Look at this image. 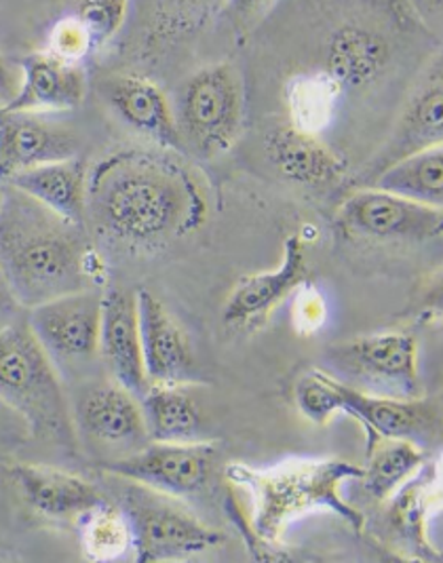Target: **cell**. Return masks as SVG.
<instances>
[{"mask_svg":"<svg viewBox=\"0 0 443 563\" xmlns=\"http://www.w3.org/2000/svg\"><path fill=\"white\" fill-rule=\"evenodd\" d=\"M163 151H121L87 176L85 218L110 245L155 252L208 218V199L197 176Z\"/></svg>","mask_w":443,"mask_h":563,"instance_id":"6da1fadb","label":"cell"},{"mask_svg":"<svg viewBox=\"0 0 443 563\" xmlns=\"http://www.w3.org/2000/svg\"><path fill=\"white\" fill-rule=\"evenodd\" d=\"M0 268L22 308L91 289L100 271L85 224L59 218L11 186L0 207Z\"/></svg>","mask_w":443,"mask_h":563,"instance_id":"7a4b0ae2","label":"cell"},{"mask_svg":"<svg viewBox=\"0 0 443 563\" xmlns=\"http://www.w3.org/2000/svg\"><path fill=\"white\" fill-rule=\"evenodd\" d=\"M224 477L233 486L250 492L254 503L250 530L268 553L281 542L287 526L304 512L321 509L336 512L351 528L364 532V512L351 507L340 492L344 482H359L364 477V466L359 464L325 459L286 462L275 468H252L233 462L224 468Z\"/></svg>","mask_w":443,"mask_h":563,"instance_id":"3957f363","label":"cell"},{"mask_svg":"<svg viewBox=\"0 0 443 563\" xmlns=\"http://www.w3.org/2000/svg\"><path fill=\"white\" fill-rule=\"evenodd\" d=\"M0 401L32 437L75 448V422L57 369L26 321L0 328Z\"/></svg>","mask_w":443,"mask_h":563,"instance_id":"277c9868","label":"cell"},{"mask_svg":"<svg viewBox=\"0 0 443 563\" xmlns=\"http://www.w3.org/2000/svg\"><path fill=\"white\" fill-rule=\"evenodd\" d=\"M117 487L114 505L130 521L137 562H182L224 542V537L188 511L178 496L123 477H117Z\"/></svg>","mask_w":443,"mask_h":563,"instance_id":"5b68a950","label":"cell"},{"mask_svg":"<svg viewBox=\"0 0 443 563\" xmlns=\"http://www.w3.org/2000/svg\"><path fill=\"white\" fill-rule=\"evenodd\" d=\"M243 103V80L231 64H213L188 78L176 110L186 151L201 158L229 153L241 135Z\"/></svg>","mask_w":443,"mask_h":563,"instance_id":"8992f818","label":"cell"},{"mask_svg":"<svg viewBox=\"0 0 443 563\" xmlns=\"http://www.w3.org/2000/svg\"><path fill=\"white\" fill-rule=\"evenodd\" d=\"M346 236L367 241L422 243L442 236L443 211L397 197L376 186H359L336 213Z\"/></svg>","mask_w":443,"mask_h":563,"instance_id":"52a82bcc","label":"cell"},{"mask_svg":"<svg viewBox=\"0 0 443 563\" xmlns=\"http://www.w3.org/2000/svg\"><path fill=\"white\" fill-rule=\"evenodd\" d=\"M215 454L218 448L209 441H148L119 461L106 462L102 471L184 498L208 487Z\"/></svg>","mask_w":443,"mask_h":563,"instance_id":"ba28073f","label":"cell"},{"mask_svg":"<svg viewBox=\"0 0 443 563\" xmlns=\"http://www.w3.org/2000/svg\"><path fill=\"white\" fill-rule=\"evenodd\" d=\"M102 294L80 289L27 308L26 323L53 363L79 365L100 353Z\"/></svg>","mask_w":443,"mask_h":563,"instance_id":"9c48e42d","label":"cell"},{"mask_svg":"<svg viewBox=\"0 0 443 563\" xmlns=\"http://www.w3.org/2000/svg\"><path fill=\"white\" fill-rule=\"evenodd\" d=\"M443 140V78L442 57L438 55L422 80L418 82L412 98L403 108L391 137L385 146L362 167L357 179L369 186L392 163L410 154L442 144Z\"/></svg>","mask_w":443,"mask_h":563,"instance_id":"30bf717a","label":"cell"},{"mask_svg":"<svg viewBox=\"0 0 443 563\" xmlns=\"http://www.w3.org/2000/svg\"><path fill=\"white\" fill-rule=\"evenodd\" d=\"M332 361L365 383L391 386L403 397H420L417 338L403 332L362 335L334 349Z\"/></svg>","mask_w":443,"mask_h":563,"instance_id":"8fae6325","label":"cell"},{"mask_svg":"<svg viewBox=\"0 0 443 563\" xmlns=\"http://www.w3.org/2000/svg\"><path fill=\"white\" fill-rule=\"evenodd\" d=\"M144 372L151 385L188 386L197 383L195 357L180 323L153 291H135Z\"/></svg>","mask_w":443,"mask_h":563,"instance_id":"7c38bea8","label":"cell"},{"mask_svg":"<svg viewBox=\"0 0 443 563\" xmlns=\"http://www.w3.org/2000/svg\"><path fill=\"white\" fill-rule=\"evenodd\" d=\"M7 473L27 509L52 521L80 523L85 515L108 500L100 487L70 471L15 462Z\"/></svg>","mask_w":443,"mask_h":563,"instance_id":"4fadbf2b","label":"cell"},{"mask_svg":"<svg viewBox=\"0 0 443 563\" xmlns=\"http://www.w3.org/2000/svg\"><path fill=\"white\" fill-rule=\"evenodd\" d=\"M309 279L307 247L298 234L284 243V262L270 273L247 275L236 283L224 302L222 319L229 328H254L264 323L291 291Z\"/></svg>","mask_w":443,"mask_h":563,"instance_id":"5bb4252c","label":"cell"},{"mask_svg":"<svg viewBox=\"0 0 443 563\" xmlns=\"http://www.w3.org/2000/svg\"><path fill=\"white\" fill-rule=\"evenodd\" d=\"M342 411L351 413L365 431V452L380 439H410L433 435L442 413L435 401L420 397H378L340 383Z\"/></svg>","mask_w":443,"mask_h":563,"instance_id":"9a60e30c","label":"cell"},{"mask_svg":"<svg viewBox=\"0 0 443 563\" xmlns=\"http://www.w3.org/2000/svg\"><path fill=\"white\" fill-rule=\"evenodd\" d=\"M100 93L128 128L148 137L163 151L186 154L176 112L153 80L137 75H114L102 80Z\"/></svg>","mask_w":443,"mask_h":563,"instance_id":"2e32d148","label":"cell"},{"mask_svg":"<svg viewBox=\"0 0 443 563\" xmlns=\"http://www.w3.org/2000/svg\"><path fill=\"white\" fill-rule=\"evenodd\" d=\"M75 431L108 448H135L148 443L142 406L119 383L87 386L73 408Z\"/></svg>","mask_w":443,"mask_h":563,"instance_id":"e0dca14e","label":"cell"},{"mask_svg":"<svg viewBox=\"0 0 443 563\" xmlns=\"http://www.w3.org/2000/svg\"><path fill=\"white\" fill-rule=\"evenodd\" d=\"M79 154V137L36 112H7L0 108V181L38 165Z\"/></svg>","mask_w":443,"mask_h":563,"instance_id":"ac0fdd59","label":"cell"},{"mask_svg":"<svg viewBox=\"0 0 443 563\" xmlns=\"http://www.w3.org/2000/svg\"><path fill=\"white\" fill-rule=\"evenodd\" d=\"M100 355L114 383L125 386L137 399L151 388L142 358L135 294L117 287L102 294Z\"/></svg>","mask_w":443,"mask_h":563,"instance_id":"d6986e66","label":"cell"},{"mask_svg":"<svg viewBox=\"0 0 443 563\" xmlns=\"http://www.w3.org/2000/svg\"><path fill=\"white\" fill-rule=\"evenodd\" d=\"M264 151L284 178L307 188H328L348 172L344 158L319 135L294 128L289 121L266 129Z\"/></svg>","mask_w":443,"mask_h":563,"instance_id":"ffe728a7","label":"cell"},{"mask_svg":"<svg viewBox=\"0 0 443 563\" xmlns=\"http://www.w3.org/2000/svg\"><path fill=\"white\" fill-rule=\"evenodd\" d=\"M22 85L0 108L7 112L73 110L85 100L87 77L79 62H66L49 52H34L22 59Z\"/></svg>","mask_w":443,"mask_h":563,"instance_id":"44dd1931","label":"cell"},{"mask_svg":"<svg viewBox=\"0 0 443 563\" xmlns=\"http://www.w3.org/2000/svg\"><path fill=\"white\" fill-rule=\"evenodd\" d=\"M391 57V41L380 30L346 24L328 38L323 70L346 93L365 89L383 77Z\"/></svg>","mask_w":443,"mask_h":563,"instance_id":"7402d4cb","label":"cell"},{"mask_svg":"<svg viewBox=\"0 0 443 563\" xmlns=\"http://www.w3.org/2000/svg\"><path fill=\"white\" fill-rule=\"evenodd\" d=\"M438 494V466L424 462L417 473L392 492L387 509V526L397 542H401L414 558L424 562H440L427 537V515Z\"/></svg>","mask_w":443,"mask_h":563,"instance_id":"603a6c76","label":"cell"},{"mask_svg":"<svg viewBox=\"0 0 443 563\" xmlns=\"http://www.w3.org/2000/svg\"><path fill=\"white\" fill-rule=\"evenodd\" d=\"M7 184L59 218L85 224L87 167L79 156L20 172L7 179Z\"/></svg>","mask_w":443,"mask_h":563,"instance_id":"cb8c5ba5","label":"cell"},{"mask_svg":"<svg viewBox=\"0 0 443 563\" xmlns=\"http://www.w3.org/2000/svg\"><path fill=\"white\" fill-rule=\"evenodd\" d=\"M369 186L422 206L443 207L442 144L410 154L387 167Z\"/></svg>","mask_w":443,"mask_h":563,"instance_id":"d4e9b609","label":"cell"},{"mask_svg":"<svg viewBox=\"0 0 443 563\" xmlns=\"http://www.w3.org/2000/svg\"><path fill=\"white\" fill-rule=\"evenodd\" d=\"M151 441H190L201 429V413L186 386L151 385L140 397Z\"/></svg>","mask_w":443,"mask_h":563,"instance_id":"484cf974","label":"cell"},{"mask_svg":"<svg viewBox=\"0 0 443 563\" xmlns=\"http://www.w3.org/2000/svg\"><path fill=\"white\" fill-rule=\"evenodd\" d=\"M369 464L364 468V489L369 498L385 503L429 461L427 452L410 439H380L367 450Z\"/></svg>","mask_w":443,"mask_h":563,"instance_id":"4316f807","label":"cell"},{"mask_svg":"<svg viewBox=\"0 0 443 563\" xmlns=\"http://www.w3.org/2000/svg\"><path fill=\"white\" fill-rule=\"evenodd\" d=\"M340 98L342 89L325 70L296 75L286 87L289 123L319 135L321 129L332 123Z\"/></svg>","mask_w":443,"mask_h":563,"instance_id":"83f0119b","label":"cell"},{"mask_svg":"<svg viewBox=\"0 0 443 563\" xmlns=\"http://www.w3.org/2000/svg\"><path fill=\"white\" fill-rule=\"evenodd\" d=\"M80 538L89 560L114 562L131 549L130 521L114 503L106 500L80 519Z\"/></svg>","mask_w":443,"mask_h":563,"instance_id":"f1b7e54d","label":"cell"},{"mask_svg":"<svg viewBox=\"0 0 443 563\" xmlns=\"http://www.w3.org/2000/svg\"><path fill=\"white\" fill-rule=\"evenodd\" d=\"M130 0H75L70 15L91 41L93 53L106 47L125 24Z\"/></svg>","mask_w":443,"mask_h":563,"instance_id":"f546056e","label":"cell"},{"mask_svg":"<svg viewBox=\"0 0 443 563\" xmlns=\"http://www.w3.org/2000/svg\"><path fill=\"white\" fill-rule=\"evenodd\" d=\"M296 404L314 424H328L334 413L342 411L340 380L325 372L307 374L296 386Z\"/></svg>","mask_w":443,"mask_h":563,"instance_id":"4dcf8cb0","label":"cell"},{"mask_svg":"<svg viewBox=\"0 0 443 563\" xmlns=\"http://www.w3.org/2000/svg\"><path fill=\"white\" fill-rule=\"evenodd\" d=\"M222 4L224 0H158V36L176 38L192 32L220 13Z\"/></svg>","mask_w":443,"mask_h":563,"instance_id":"1f68e13d","label":"cell"},{"mask_svg":"<svg viewBox=\"0 0 443 563\" xmlns=\"http://www.w3.org/2000/svg\"><path fill=\"white\" fill-rule=\"evenodd\" d=\"M47 52L66 59V62H80L82 57L93 53V49H91V41H89L87 32L68 13V15L59 18L49 30Z\"/></svg>","mask_w":443,"mask_h":563,"instance_id":"d6a6232c","label":"cell"},{"mask_svg":"<svg viewBox=\"0 0 443 563\" xmlns=\"http://www.w3.org/2000/svg\"><path fill=\"white\" fill-rule=\"evenodd\" d=\"M273 0H224L222 15L233 24L236 30H247L266 11Z\"/></svg>","mask_w":443,"mask_h":563,"instance_id":"836d02e7","label":"cell"},{"mask_svg":"<svg viewBox=\"0 0 443 563\" xmlns=\"http://www.w3.org/2000/svg\"><path fill=\"white\" fill-rule=\"evenodd\" d=\"M22 310V305L18 302L11 285L7 282L2 268H0V319H9Z\"/></svg>","mask_w":443,"mask_h":563,"instance_id":"e575fe53","label":"cell"},{"mask_svg":"<svg viewBox=\"0 0 443 563\" xmlns=\"http://www.w3.org/2000/svg\"><path fill=\"white\" fill-rule=\"evenodd\" d=\"M13 96H15L13 77H11V70H9V66H7V62H4V57L0 53V98L4 102H9Z\"/></svg>","mask_w":443,"mask_h":563,"instance_id":"d590c367","label":"cell"},{"mask_svg":"<svg viewBox=\"0 0 443 563\" xmlns=\"http://www.w3.org/2000/svg\"><path fill=\"white\" fill-rule=\"evenodd\" d=\"M422 7H427V9H431L433 13H442V0H418Z\"/></svg>","mask_w":443,"mask_h":563,"instance_id":"8d00e7d4","label":"cell"},{"mask_svg":"<svg viewBox=\"0 0 443 563\" xmlns=\"http://www.w3.org/2000/svg\"><path fill=\"white\" fill-rule=\"evenodd\" d=\"M2 203H4V188L0 186V207H2Z\"/></svg>","mask_w":443,"mask_h":563,"instance_id":"74e56055","label":"cell"}]
</instances>
